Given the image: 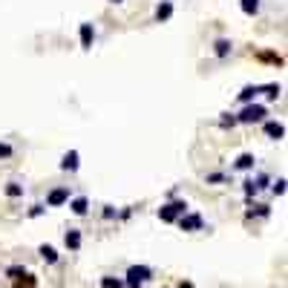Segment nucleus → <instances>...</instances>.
<instances>
[{
    "mask_svg": "<svg viewBox=\"0 0 288 288\" xmlns=\"http://www.w3.org/2000/svg\"><path fill=\"white\" fill-rule=\"evenodd\" d=\"M170 18H173V3L170 0H162V3L156 6V20L164 23V20H170Z\"/></svg>",
    "mask_w": 288,
    "mask_h": 288,
    "instance_id": "nucleus-10",
    "label": "nucleus"
},
{
    "mask_svg": "<svg viewBox=\"0 0 288 288\" xmlns=\"http://www.w3.org/2000/svg\"><path fill=\"white\" fill-rule=\"evenodd\" d=\"M271 190H274V196H282V193H285V179H277Z\"/></svg>",
    "mask_w": 288,
    "mask_h": 288,
    "instance_id": "nucleus-23",
    "label": "nucleus"
},
{
    "mask_svg": "<svg viewBox=\"0 0 288 288\" xmlns=\"http://www.w3.org/2000/svg\"><path fill=\"white\" fill-rule=\"evenodd\" d=\"M6 196H9V199L23 196V185H18V182H9V185H6Z\"/></svg>",
    "mask_w": 288,
    "mask_h": 288,
    "instance_id": "nucleus-18",
    "label": "nucleus"
},
{
    "mask_svg": "<svg viewBox=\"0 0 288 288\" xmlns=\"http://www.w3.org/2000/svg\"><path fill=\"white\" fill-rule=\"evenodd\" d=\"M239 9H242L248 18H254V15L260 12V0H239Z\"/></svg>",
    "mask_w": 288,
    "mask_h": 288,
    "instance_id": "nucleus-15",
    "label": "nucleus"
},
{
    "mask_svg": "<svg viewBox=\"0 0 288 288\" xmlns=\"http://www.w3.org/2000/svg\"><path fill=\"white\" fill-rule=\"evenodd\" d=\"M38 254H41V260L49 262V265H55V262H58V251H55L52 245H41V248H38Z\"/></svg>",
    "mask_w": 288,
    "mask_h": 288,
    "instance_id": "nucleus-13",
    "label": "nucleus"
},
{
    "mask_svg": "<svg viewBox=\"0 0 288 288\" xmlns=\"http://www.w3.org/2000/svg\"><path fill=\"white\" fill-rule=\"evenodd\" d=\"M225 182V173H207V185H222Z\"/></svg>",
    "mask_w": 288,
    "mask_h": 288,
    "instance_id": "nucleus-22",
    "label": "nucleus"
},
{
    "mask_svg": "<svg viewBox=\"0 0 288 288\" xmlns=\"http://www.w3.org/2000/svg\"><path fill=\"white\" fill-rule=\"evenodd\" d=\"M254 164H257V159H254V153H242L239 159L234 162V167L236 170H251Z\"/></svg>",
    "mask_w": 288,
    "mask_h": 288,
    "instance_id": "nucleus-14",
    "label": "nucleus"
},
{
    "mask_svg": "<svg viewBox=\"0 0 288 288\" xmlns=\"http://www.w3.org/2000/svg\"><path fill=\"white\" fill-rule=\"evenodd\" d=\"M260 92H265L271 101H277L279 92H282V87H279V84H265V87H260Z\"/></svg>",
    "mask_w": 288,
    "mask_h": 288,
    "instance_id": "nucleus-17",
    "label": "nucleus"
},
{
    "mask_svg": "<svg viewBox=\"0 0 288 288\" xmlns=\"http://www.w3.org/2000/svg\"><path fill=\"white\" fill-rule=\"evenodd\" d=\"M268 213H271V210L265 205H254V207H248V213H245V216H248V219H254V216H262V219H265Z\"/></svg>",
    "mask_w": 288,
    "mask_h": 288,
    "instance_id": "nucleus-19",
    "label": "nucleus"
},
{
    "mask_svg": "<svg viewBox=\"0 0 288 288\" xmlns=\"http://www.w3.org/2000/svg\"><path fill=\"white\" fill-rule=\"evenodd\" d=\"M63 239H66V248H69V251H78V248H81V231H75V228H69Z\"/></svg>",
    "mask_w": 288,
    "mask_h": 288,
    "instance_id": "nucleus-12",
    "label": "nucleus"
},
{
    "mask_svg": "<svg viewBox=\"0 0 288 288\" xmlns=\"http://www.w3.org/2000/svg\"><path fill=\"white\" fill-rule=\"evenodd\" d=\"M265 135H268L271 141L285 138V124H279V121H265Z\"/></svg>",
    "mask_w": 288,
    "mask_h": 288,
    "instance_id": "nucleus-8",
    "label": "nucleus"
},
{
    "mask_svg": "<svg viewBox=\"0 0 288 288\" xmlns=\"http://www.w3.org/2000/svg\"><path fill=\"white\" fill-rule=\"evenodd\" d=\"M176 222H179L182 231H202V216L199 213H185V216H179Z\"/></svg>",
    "mask_w": 288,
    "mask_h": 288,
    "instance_id": "nucleus-4",
    "label": "nucleus"
},
{
    "mask_svg": "<svg viewBox=\"0 0 288 288\" xmlns=\"http://www.w3.org/2000/svg\"><path fill=\"white\" fill-rule=\"evenodd\" d=\"M150 277H153V271L147 268V265H130V268H127L124 285H127V288H141Z\"/></svg>",
    "mask_w": 288,
    "mask_h": 288,
    "instance_id": "nucleus-3",
    "label": "nucleus"
},
{
    "mask_svg": "<svg viewBox=\"0 0 288 288\" xmlns=\"http://www.w3.org/2000/svg\"><path fill=\"white\" fill-rule=\"evenodd\" d=\"M231 49H234V44H231L228 38H219V41L213 44V52H216V58H228V55H231Z\"/></svg>",
    "mask_w": 288,
    "mask_h": 288,
    "instance_id": "nucleus-11",
    "label": "nucleus"
},
{
    "mask_svg": "<svg viewBox=\"0 0 288 288\" xmlns=\"http://www.w3.org/2000/svg\"><path fill=\"white\" fill-rule=\"evenodd\" d=\"M101 288H124V279H116V277H104V279H101Z\"/></svg>",
    "mask_w": 288,
    "mask_h": 288,
    "instance_id": "nucleus-20",
    "label": "nucleus"
},
{
    "mask_svg": "<svg viewBox=\"0 0 288 288\" xmlns=\"http://www.w3.org/2000/svg\"><path fill=\"white\" fill-rule=\"evenodd\" d=\"M110 3H124V0H110Z\"/></svg>",
    "mask_w": 288,
    "mask_h": 288,
    "instance_id": "nucleus-31",
    "label": "nucleus"
},
{
    "mask_svg": "<svg viewBox=\"0 0 288 288\" xmlns=\"http://www.w3.org/2000/svg\"><path fill=\"white\" fill-rule=\"evenodd\" d=\"M12 156V144H3L0 141V159H9Z\"/></svg>",
    "mask_w": 288,
    "mask_h": 288,
    "instance_id": "nucleus-26",
    "label": "nucleus"
},
{
    "mask_svg": "<svg viewBox=\"0 0 288 288\" xmlns=\"http://www.w3.org/2000/svg\"><path fill=\"white\" fill-rule=\"evenodd\" d=\"M63 202H69V190L66 188H55L49 196H46V205L49 207H61Z\"/></svg>",
    "mask_w": 288,
    "mask_h": 288,
    "instance_id": "nucleus-6",
    "label": "nucleus"
},
{
    "mask_svg": "<svg viewBox=\"0 0 288 288\" xmlns=\"http://www.w3.org/2000/svg\"><path fill=\"white\" fill-rule=\"evenodd\" d=\"M78 35H81V46H84V49H92V44H95V26H92V23H81Z\"/></svg>",
    "mask_w": 288,
    "mask_h": 288,
    "instance_id": "nucleus-7",
    "label": "nucleus"
},
{
    "mask_svg": "<svg viewBox=\"0 0 288 288\" xmlns=\"http://www.w3.org/2000/svg\"><path fill=\"white\" fill-rule=\"evenodd\" d=\"M179 288H196V285H190V282H179Z\"/></svg>",
    "mask_w": 288,
    "mask_h": 288,
    "instance_id": "nucleus-30",
    "label": "nucleus"
},
{
    "mask_svg": "<svg viewBox=\"0 0 288 288\" xmlns=\"http://www.w3.org/2000/svg\"><path fill=\"white\" fill-rule=\"evenodd\" d=\"M257 95H260V87H245V90L239 92V95H236V98L242 101V104H251V101L257 98Z\"/></svg>",
    "mask_w": 288,
    "mask_h": 288,
    "instance_id": "nucleus-16",
    "label": "nucleus"
},
{
    "mask_svg": "<svg viewBox=\"0 0 288 288\" xmlns=\"http://www.w3.org/2000/svg\"><path fill=\"white\" fill-rule=\"evenodd\" d=\"M265 116H268V110L262 107V104H245L239 113H236V124H257V121H265Z\"/></svg>",
    "mask_w": 288,
    "mask_h": 288,
    "instance_id": "nucleus-1",
    "label": "nucleus"
},
{
    "mask_svg": "<svg viewBox=\"0 0 288 288\" xmlns=\"http://www.w3.org/2000/svg\"><path fill=\"white\" fill-rule=\"evenodd\" d=\"M69 207H72V213L75 216H87V210H90V199L87 196H75L69 202Z\"/></svg>",
    "mask_w": 288,
    "mask_h": 288,
    "instance_id": "nucleus-9",
    "label": "nucleus"
},
{
    "mask_svg": "<svg viewBox=\"0 0 288 288\" xmlns=\"http://www.w3.org/2000/svg\"><path fill=\"white\" fill-rule=\"evenodd\" d=\"M116 216H118V213H116V207H110V205L104 207V219H116Z\"/></svg>",
    "mask_w": 288,
    "mask_h": 288,
    "instance_id": "nucleus-29",
    "label": "nucleus"
},
{
    "mask_svg": "<svg viewBox=\"0 0 288 288\" xmlns=\"http://www.w3.org/2000/svg\"><path fill=\"white\" fill-rule=\"evenodd\" d=\"M185 213H188V202H185V199H173V202L159 207V219H162V222H176V219L185 216Z\"/></svg>",
    "mask_w": 288,
    "mask_h": 288,
    "instance_id": "nucleus-2",
    "label": "nucleus"
},
{
    "mask_svg": "<svg viewBox=\"0 0 288 288\" xmlns=\"http://www.w3.org/2000/svg\"><path fill=\"white\" fill-rule=\"evenodd\" d=\"M219 124H222V127H236V116H234V113H222Z\"/></svg>",
    "mask_w": 288,
    "mask_h": 288,
    "instance_id": "nucleus-21",
    "label": "nucleus"
},
{
    "mask_svg": "<svg viewBox=\"0 0 288 288\" xmlns=\"http://www.w3.org/2000/svg\"><path fill=\"white\" fill-rule=\"evenodd\" d=\"M254 193H257V188H254V182H245V196L251 199Z\"/></svg>",
    "mask_w": 288,
    "mask_h": 288,
    "instance_id": "nucleus-28",
    "label": "nucleus"
},
{
    "mask_svg": "<svg viewBox=\"0 0 288 288\" xmlns=\"http://www.w3.org/2000/svg\"><path fill=\"white\" fill-rule=\"evenodd\" d=\"M6 274H9L12 279H18V277H23V268H20V265H12V268L6 271Z\"/></svg>",
    "mask_w": 288,
    "mask_h": 288,
    "instance_id": "nucleus-25",
    "label": "nucleus"
},
{
    "mask_svg": "<svg viewBox=\"0 0 288 288\" xmlns=\"http://www.w3.org/2000/svg\"><path fill=\"white\" fill-rule=\"evenodd\" d=\"M251 182H254V188H257V190H262L265 185H268V176H265V173H260V176H257V179H251Z\"/></svg>",
    "mask_w": 288,
    "mask_h": 288,
    "instance_id": "nucleus-24",
    "label": "nucleus"
},
{
    "mask_svg": "<svg viewBox=\"0 0 288 288\" xmlns=\"http://www.w3.org/2000/svg\"><path fill=\"white\" fill-rule=\"evenodd\" d=\"M78 159H81V156H78V150H69V153H63V159H61V170L63 173H75L78 170Z\"/></svg>",
    "mask_w": 288,
    "mask_h": 288,
    "instance_id": "nucleus-5",
    "label": "nucleus"
},
{
    "mask_svg": "<svg viewBox=\"0 0 288 288\" xmlns=\"http://www.w3.org/2000/svg\"><path fill=\"white\" fill-rule=\"evenodd\" d=\"M41 213H44V205H32L29 207V216H32V219H38Z\"/></svg>",
    "mask_w": 288,
    "mask_h": 288,
    "instance_id": "nucleus-27",
    "label": "nucleus"
}]
</instances>
